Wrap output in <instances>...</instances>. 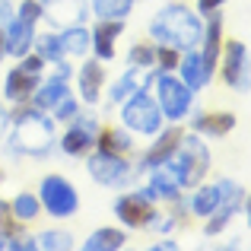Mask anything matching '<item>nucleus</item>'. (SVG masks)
Returning a JSON list of instances; mask_svg holds the SVG:
<instances>
[{"instance_id": "f257e3e1", "label": "nucleus", "mask_w": 251, "mask_h": 251, "mask_svg": "<svg viewBox=\"0 0 251 251\" xmlns=\"http://www.w3.org/2000/svg\"><path fill=\"white\" fill-rule=\"evenodd\" d=\"M150 32L159 45H172V48H194L203 35V25L197 13H191L181 3H169L159 10V16L150 23Z\"/></svg>"}, {"instance_id": "f03ea898", "label": "nucleus", "mask_w": 251, "mask_h": 251, "mask_svg": "<svg viewBox=\"0 0 251 251\" xmlns=\"http://www.w3.org/2000/svg\"><path fill=\"white\" fill-rule=\"evenodd\" d=\"M166 166L172 169V175L178 178L181 188H197L203 181V175L210 172V153H207L201 137H191V134L184 137L181 134V140H178L175 153L166 159Z\"/></svg>"}, {"instance_id": "7ed1b4c3", "label": "nucleus", "mask_w": 251, "mask_h": 251, "mask_svg": "<svg viewBox=\"0 0 251 251\" xmlns=\"http://www.w3.org/2000/svg\"><path fill=\"white\" fill-rule=\"evenodd\" d=\"M13 118H16V130L10 137L13 150L29 153V156H45L54 147V130H51L48 118H42L38 111H16Z\"/></svg>"}, {"instance_id": "20e7f679", "label": "nucleus", "mask_w": 251, "mask_h": 251, "mask_svg": "<svg viewBox=\"0 0 251 251\" xmlns=\"http://www.w3.org/2000/svg\"><path fill=\"white\" fill-rule=\"evenodd\" d=\"M38 201H42V207L48 210L51 216H57V220H67V216H74L76 210H80L76 188L64 175L42 178V184H38Z\"/></svg>"}, {"instance_id": "39448f33", "label": "nucleus", "mask_w": 251, "mask_h": 251, "mask_svg": "<svg viewBox=\"0 0 251 251\" xmlns=\"http://www.w3.org/2000/svg\"><path fill=\"white\" fill-rule=\"evenodd\" d=\"M121 121L127 124L134 134L150 137V134H156V130L162 127V111H159V105H156V99L140 89V92H134V96L124 99Z\"/></svg>"}, {"instance_id": "423d86ee", "label": "nucleus", "mask_w": 251, "mask_h": 251, "mask_svg": "<svg viewBox=\"0 0 251 251\" xmlns=\"http://www.w3.org/2000/svg\"><path fill=\"white\" fill-rule=\"evenodd\" d=\"M153 80H156V105H159L162 118H169V121H181V118L188 115V108H191L194 92H191L181 80L169 76L166 70H162L159 76H153Z\"/></svg>"}, {"instance_id": "0eeeda50", "label": "nucleus", "mask_w": 251, "mask_h": 251, "mask_svg": "<svg viewBox=\"0 0 251 251\" xmlns=\"http://www.w3.org/2000/svg\"><path fill=\"white\" fill-rule=\"evenodd\" d=\"M45 57H38V54H23V64H16V67L6 74V99L10 102H25V99L35 92V86H38V76H42V70H45Z\"/></svg>"}, {"instance_id": "6e6552de", "label": "nucleus", "mask_w": 251, "mask_h": 251, "mask_svg": "<svg viewBox=\"0 0 251 251\" xmlns=\"http://www.w3.org/2000/svg\"><path fill=\"white\" fill-rule=\"evenodd\" d=\"M115 213H118V220H121L124 226H130V229H147V226L156 223L153 220L156 210H153V203H150L147 194H124V197H118Z\"/></svg>"}, {"instance_id": "1a4fd4ad", "label": "nucleus", "mask_w": 251, "mask_h": 251, "mask_svg": "<svg viewBox=\"0 0 251 251\" xmlns=\"http://www.w3.org/2000/svg\"><path fill=\"white\" fill-rule=\"evenodd\" d=\"M223 80L235 92H248V48L245 42L226 45V64H223Z\"/></svg>"}, {"instance_id": "9d476101", "label": "nucleus", "mask_w": 251, "mask_h": 251, "mask_svg": "<svg viewBox=\"0 0 251 251\" xmlns=\"http://www.w3.org/2000/svg\"><path fill=\"white\" fill-rule=\"evenodd\" d=\"M38 3H42L45 16L54 25H64V29L80 25L86 19V13H89V3H86V0H38Z\"/></svg>"}, {"instance_id": "9b49d317", "label": "nucleus", "mask_w": 251, "mask_h": 251, "mask_svg": "<svg viewBox=\"0 0 251 251\" xmlns=\"http://www.w3.org/2000/svg\"><path fill=\"white\" fill-rule=\"evenodd\" d=\"M89 175L96 178L99 184H108L111 188V184H121L124 178H127V162L118 153H102V150H99L89 159Z\"/></svg>"}, {"instance_id": "f8f14e48", "label": "nucleus", "mask_w": 251, "mask_h": 251, "mask_svg": "<svg viewBox=\"0 0 251 251\" xmlns=\"http://www.w3.org/2000/svg\"><path fill=\"white\" fill-rule=\"evenodd\" d=\"M67 80H70V67L64 61H57V76H51V80H45L42 86H35V92L29 96L32 102H35V108H51L57 99L67 96Z\"/></svg>"}, {"instance_id": "ddd939ff", "label": "nucleus", "mask_w": 251, "mask_h": 251, "mask_svg": "<svg viewBox=\"0 0 251 251\" xmlns=\"http://www.w3.org/2000/svg\"><path fill=\"white\" fill-rule=\"evenodd\" d=\"M124 32V19H102V23L92 29L89 45L96 48L99 61H111L115 57V38Z\"/></svg>"}, {"instance_id": "4468645a", "label": "nucleus", "mask_w": 251, "mask_h": 251, "mask_svg": "<svg viewBox=\"0 0 251 251\" xmlns=\"http://www.w3.org/2000/svg\"><path fill=\"white\" fill-rule=\"evenodd\" d=\"M32 42H35V23L16 16L10 19V29H6V38H3V51H10L13 57H23L32 51Z\"/></svg>"}, {"instance_id": "2eb2a0df", "label": "nucleus", "mask_w": 251, "mask_h": 251, "mask_svg": "<svg viewBox=\"0 0 251 251\" xmlns=\"http://www.w3.org/2000/svg\"><path fill=\"white\" fill-rule=\"evenodd\" d=\"M150 83H153V70H150V67H130L121 80H115V86L108 89V99H111V102H124L127 96L147 89Z\"/></svg>"}, {"instance_id": "dca6fc26", "label": "nucleus", "mask_w": 251, "mask_h": 251, "mask_svg": "<svg viewBox=\"0 0 251 251\" xmlns=\"http://www.w3.org/2000/svg\"><path fill=\"white\" fill-rule=\"evenodd\" d=\"M203 54H201V61H203V70H207L210 76H213V70H216V57H220V38H223V19H220V13H210V23H207V29H203Z\"/></svg>"}, {"instance_id": "f3484780", "label": "nucleus", "mask_w": 251, "mask_h": 251, "mask_svg": "<svg viewBox=\"0 0 251 251\" xmlns=\"http://www.w3.org/2000/svg\"><path fill=\"white\" fill-rule=\"evenodd\" d=\"M178 70H181V83L188 86L191 92L203 89V83L210 80V74L203 70V61H201V54H197L194 48H188V54H184V57H178Z\"/></svg>"}, {"instance_id": "a211bd4d", "label": "nucleus", "mask_w": 251, "mask_h": 251, "mask_svg": "<svg viewBox=\"0 0 251 251\" xmlns=\"http://www.w3.org/2000/svg\"><path fill=\"white\" fill-rule=\"evenodd\" d=\"M92 130H96V124H92V121H80L76 127H70L67 134H64V140H61L64 153H67V156H83V153H89V147L96 143Z\"/></svg>"}, {"instance_id": "6ab92c4d", "label": "nucleus", "mask_w": 251, "mask_h": 251, "mask_svg": "<svg viewBox=\"0 0 251 251\" xmlns=\"http://www.w3.org/2000/svg\"><path fill=\"white\" fill-rule=\"evenodd\" d=\"M178 178L172 175V169L162 162V166H153V178H150V188L143 191V194L153 201V197H169V201H175L178 197Z\"/></svg>"}, {"instance_id": "aec40b11", "label": "nucleus", "mask_w": 251, "mask_h": 251, "mask_svg": "<svg viewBox=\"0 0 251 251\" xmlns=\"http://www.w3.org/2000/svg\"><path fill=\"white\" fill-rule=\"evenodd\" d=\"M232 127H235V115H229V111H207V115L194 118V130H197V134L226 137Z\"/></svg>"}, {"instance_id": "412c9836", "label": "nucleus", "mask_w": 251, "mask_h": 251, "mask_svg": "<svg viewBox=\"0 0 251 251\" xmlns=\"http://www.w3.org/2000/svg\"><path fill=\"white\" fill-rule=\"evenodd\" d=\"M102 83H105L102 64H99V61H89V64L80 70V96H83V102L96 105L99 96H102Z\"/></svg>"}, {"instance_id": "4be33fe9", "label": "nucleus", "mask_w": 251, "mask_h": 251, "mask_svg": "<svg viewBox=\"0 0 251 251\" xmlns=\"http://www.w3.org/2000/svg\"><path fill=\"white\" fill-rule=\"evenodd\" d=\"M178 140H181V130H178V127H172V130H166V134H162L159 140H156V147L150 150L147 156H143V169H153V166H162V162H166L169 156L175 153Z\"/></svg>"}, {"instance_id": "5701e85b", "label": "nucleus", "mask_w": 251, "mask_h": 251, "mask_svg": "<svg viewBox=\"0 0 251 251\" xmlns=\"http://www.w3.org/2000/svg\"><path fill=\"white\" fill-rule=\"evenodd\" d=\"M124 242H127V235L121 229H96L83 242V248L86 251H118V248H124Z\"/></svg>"}, {"instance_id": "b1692460", "label": "nucleus", "mask_w": 251, "mask_h": 251, "mask_svg": "<svg viewBox=\"0 0 251 251\" xmlns=\"http://www.w3.org/2000/svg\"><path fill=\"white\" fill-rule=\"evenodd\" d=\"M57 38H61L64 54H76V57H83L86 51H89V32L80 29V25H70V29H64V35H57Z\"/></svg>"}, {"instance_id": "393cba45", "label": "nucleus", "mask_w": 251, "mask_h": 251, "mask_svg": "<svg viewBox=\"0 0 251 251\" xmlns=\"http://www.w3.org/2000/svg\"><path fill=\"white\" fill-rule=\"evenodd\" d=\"M96 143H99V150H102V153H118V156H121V153H127V150H130V143H134V140H130L124 130L108 127V130H102V134H99Z\"/></svg>"}, {"instance_id": "a878e982", "label": "nucleus", "mask_w": 251, "mask_h": 251, "mask_svg": "<svg viewBox=\"0 0 251 251\" xmlns=\"http://www.w3.org/2000/svg\"><path fill=\"white\" fill-rule=\"evenodd\" d=\"M134 6V0H92V13L99 19H124Z\"/></svg>"}, {"instance_id": "bb28decb", "label": "nucleus", "mask_w": 251, "mask_h": 251, "mask_svg": "<svg viewBox=\"0 0 251 251\" xmlns=\"http://www.w3.org/2000/svg\"><path fill=\"white\" fill-rule=\"evenodd\" d=\"M10 210H13V216H19L23 223H29V220H35V216H38V210H42V201H38L35 194H29V191H23V194L13 197Z\"/></svg>"}, {"instance_id": "cd10ccee", "label": "nucleus", "mask_w": 251, "mask_h": 251, "mask_svg": "<svg viewBox=\"0 0 251 251\" xmlns=\"http://www.w3.org/2000/svg\"><path fill=\"white\" fill-rule=\"evenodd\" d=\"M38 48V57H45V61H64V48H61V38L57 35H38L35 42H32Z\"/></svg>"}, {"instance_id": "c85d7f7f", "label": "nucleus", "mask_w": 251, "mask_h": 251, "mask_svg": "<svg viewBox=\"0 0 251 251\" xmlns=\"http://www.w3.org/2000/svg\"><path fill=\"white\" fill-rule=\"evenodd\" d=\"M127 64L130 67H153L156 64V48L153 45H134L127 54Z\"/></svg>"}, {"instance_id": "c756f323", "label": "nucleus", "mask_w": 251, "mask_h": 251, "mask_svg": "<svg viewBox=\"0 0 251 251\" xmlns=\"http://www.w3.org/2000/svg\"><path fill=\"white\" fill-rule=\"evenodd\" d=\"M70 235L67 232H42L35 239V248H51V251H61V248H70Z\"/></svg>"}, {"instance_id": "7c9ffc66", "label": "nucleus", "mask_w": 251, "mask_h": 251, "mask_svg": "<svg viewBox=\"0 0 251 251\" xmlns=\"http://www.w3.org/2000/svg\"><path fill=\"white\" fill-rule=\"evenodd\" d=\"M156 67H162L169 74V70L178 67V48H172V45H162L159 51H156Z\"/></svg>"}, {"instance_id": "2f4dec72", "label": "nucleus", "mask_w": 251, "mask_h": 251, "mask_svg": "<svg viewBox=\"0 0 251 251\" xmlns=\"http://www.w3.org/2000/svg\"><path fill=\"white\" fill-rule=\"evenodd\" d=\"M51 108H54L57 121H64V118H67V121H70V118H76V102H74V99H70V92H67V96H64V99H57V102L51 105Z\"/></svg>"}, {"instance_id": "473e14b6", "label": "nucleus", "mask_w": 251, "mask_h": 251, "mask_svg": "<svg viewBox=\"0 0 251 251\" xmlns=\"http://www.w3.org/2000/svg\"><path fill=\"white\" fill-rule=\"evenodd\" d=\"M0 229H3L6 235L16 232V223H13V210H10V203H3V201H0Z\"/></svg>"}, {"instance_id": "72a5a7b5", "label": "nucleus", "mask_w": 251, "mask_h": 251, "mask_svg": "<svg viewBox=\"0 0 251 251\" xmlns=\"http://www.w3.org/2000/svg\"><path fill=\"white\" fill-rule=\"evenodd\" d=\"M19 16L29 19V23H35V19L42 16V3H38V0H23V6H19Z\"/></svg>"}, {"instance_id": "f704fd0d", "label": "nucleus", "mask_w": 251, "mask_h": 251, "mask_svg": "<svg viewBox=\"0 0 251 251\" xmlns=\"http://www.w3.org/2000/svg\"><path fill=\"white\" fill-rule=\"evenodd\" d=\"M223 3H226V0H197V10L201 13H216Z\"/></svg>"}, {"instance_id": "c9c22d12", "label": "nucleus", "mask_w": 251, "mask_h": 251, "mask_svg": "<svg viewBox=\"0 0 251 251\" xmlns=\"http://www.w3.org/2000/svg\"><path fill=\"white\" fill-rule=\"evenodd\" d=\"M153 248H156V251H162V248H169V251H172V248H175V242H156Z\"/></svg>"}, {"instance_id": "e433bc0d", "label": "nucleus", "mask_w": 251, "mask_h": 251, "mask_svg": "<svg viewBox=\"0 0 251 251\" xmlns=\"http://www.w3.org/2000/svg\"><path fill=\"white\" fill-rule=\"evenodd\" d=\"M0 248H6V239H3V232H0Z\"/></svg>"}, {"instance_id": "4c0bfd02", "label": "nucleus", "mask_w": 251, "mask_h": 251, "mask_svg": "<svg viewBox=\"0 0 251 251\" xmlns=\"http://www.w3.org/2000/svg\"><path fill=\"white\" fill-rule=\"evenodd\" d=\"M0 57H3V35H0Z\"/></svg>"}, {"instance_id": "58836bf2", "label": "nucleus", "mask_w": 251, "mask_h": 251, "mask_svg": "<svg viewBox=\"0 0 251 251\" xmlns=\"http://www.w3.org/2000/svg\"><path fill=\"white\" fill-rule=\"evenodd\" d=\"M0 178H3V175H0Z\"/></svg>"}]
</instances>
